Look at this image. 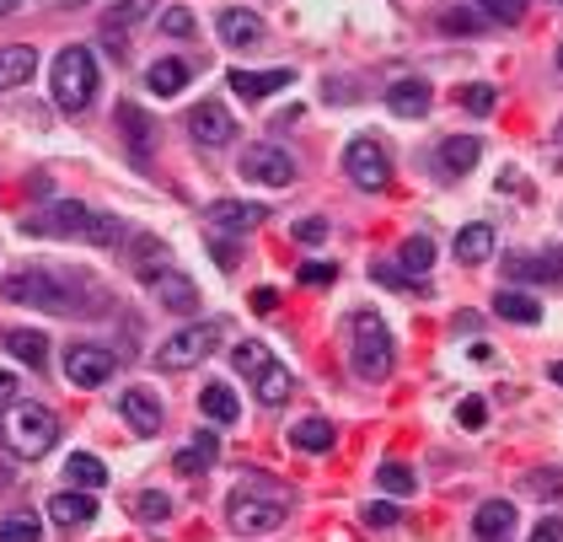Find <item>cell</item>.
Masks as SVG:
<instances>
[{"label":"cell","mask_w":563,"mask_h":542,"mask_svg":"<svg viewBox=\"0 0 563 542\" xmlns=\"http://www.w3.org/2000/svg\"><path fill=\"white\" fill-rule=\"evenodd\" d=\"M199 413L215 419V424H237V419H242V404H237V393H231L226 382H209V387L199 393Z\"/></svg>","instance_id":"26"},{"label":"cell","mask_w":563,"mask_h":542,"mask_svg":"<svg viewBox=\"0 0 563 542\" xmlns=\"http://www.w3.org/2000/svg\"><path fill=\"white\" fill-rule=\"evenodd\" d=\"M124 220H113V215H92V226H86V242H97V248H124Z\"/></svg>","instance_id":"40"},{"label":"cell","mask_w":563,"mask_h":542,"mask_svg":"<svg viewBox=\"0 0 563 542\" xmlns=\"http://www.w3.org/2000/svg\"><path fill=\"white\" fill-rule=\"evenodd\" d=\"M268 209L263 204H248V200H215L209 209H204V226L209 231H226V237H248L252 226L263 220Z\"/></svg>","instance_id":"12"},{"label":"cell","mask_w":563,"mask_h":542,"mask_svg":"<svg viewBox=\"0 0 563 542\" xmlns=\"http://www.w3.org/2000/svg\"><path fill=\"white\" fill-rule=\"evenodd\" d=\"M145 86H151L156 97H178L188 86V65L183 60H156V65L145 70Z\"/></svg>","instance_id":"31"},{"label":"cell","mask_w":563,"mask_h":542,"mask_svg":"<svg viewBox=\"0 0 563 542\" xmlns=\"http://www.w3.org/2000/svg\"><path fill=\"white\" fill-rule=\"evenodd\" d=\"M64 478H70V483H81V489H97V483H108V468H103L92 451H75V457L64 462Z\"/></svg>","instance_id":"34"},{"label":"cell","mask_w":563,"mask_h":542,"mask_svg":"<svg viewBox=\"0 0 563 542\" xmlns=\"http://www.w3.org/2000/svg\"><path fill=\"white\" fill-rule=\"evenodd\" d=\"M0 441H5L11 457L38 462V457L55 451V441H60V419H55L44 404H5V413H0Z\"/></svg>","instance_id":"2"},{"label":"cell","mask_w":563,"mask_h":542,"mask_svg":"<svg viewBox=\"0 0 563 542\" xmlns=\"http://www.w3.org/2000/svg\"><path fill=\"white\" fill-rule=\"evenodd\" d=\"M515 532V505L510 499H483L478 516H472V538L478 542H510Z\"/></svg>","instance_id":"17"},{"label":"cell","mask_w":563,"mask_h":542,"mask_svg":"<svg viewBox=\"0 0 563 542\" xmlns=\"http://www.w3.org/2000/svg\"><path fill=\"white\" fill-rule=\"evenodd\" d=\"M478 156H483V145H478L472 135L440 140V167H445V172H472V167H478Z\"/></svg>","instance_id":"29"},{"label":"cell","mask_w":563,"mask_h":542,"mask_svg":"<svg viewBox=\"0 0 563 542\" xmlns=\"http://www.w3.org/2000/svg\"><path fill=\"white\" fill-rule=\"evenodd\" d=\"M462 424H467V430H478V424H483V404H478V398H467V404H462Z\"/></svg>","instance_id":"49"},{"label":"cell","mask_w":563,"mask_h":542,"mask_svg":"<svg viewBox=\"0 0 563 542\" xmlns=\"http://www.w3.org/2000/svg\"><path fill=\"white\" fill-rule=\"evenodd\" d=\"M237 172H242L248 183H263V189H290V183H296V161H290V150H279L274 140L248 145L242 161H237Z\"/></svg>","instance_id":"7"},{"label":"cell","mask_w":563,"mask_h":542,"mask_svg":"<svg viewBox=\"0 0 563 542\" xmlns=\"http://www.w3.org/2000/svg\"><path fill=\"white\" fill-rule=\"evenodd\" d=\"M151 11H156V0H119V5H113V16H108L103 27H113V33H129V27L151 22Z\"/></svg>","instance_id":"35"},{"label":"cell","mask_w":563,"mask_h":542,"mask_svg":"<svg viewBox=\"0 0 563 542\" xmlns=\"http://www.w3.org/2000/svg\"><path fill=\"white\" fill-rule=\"evenodd\" d=\"M290 387H296V382H290V371H285L279 360H268V365L252 376V393H257V404L263 408H279L285 398H290Z\"/></svg>","instance_id":"25"},{"label":"cell","mask_w":563,"mask_h":542,"mask_svg":"<svg viewBox=\"0 0 563 542\" xmlns=\"http://www.w3.org/2000/svg\"><path fill=\"white\" fill-rule=\"evenodd\" d=\"M397 258H403V269L408 274H419V279H424V269L435 264V242H430V237H408Z\"/></svg>","instance_id":"36"},{"label":"cell","mask_w":563,"mask_h":542,"mask_svg":"<svg viewBox=\"0 0 563 542\" xmlns=\"http://www.w3.org/2000/svg\"><path fill=\"white\" fill-rule=\"evenodd\" d=\"M119 413H124V424L134 430V435H156L161 419H167V408H161V398H156L151 387H129V393H119Z\"/></svg>","instance_id":"13"},{"label":"cell","mask_w":563,"mask_h":542,"mask_svg":"<svg viewBox=\"0 0 563 542\" xmlns=\"http://www.w3.org/2000/svg\"><path fill=\"white\" fill-rule=\"evenodd\" d=\"M430 97H435L430 81H414V75H408V81H397V86L386 92V108H392L397 119H424V113H430Z\"/></svg>","instance_id":"20"},{"label":"cell","mask_w":563,"mask_h":542,"mask_svg":"<svg viewBox=\"0 0 563 542\" xmlns=\"http://www.w3.org/2000/svg\"><path fill=\"white\" fill-rule=\"evenodd\" d=\"M440 27H445V33H478L472 16H440Z\"/></svg>","instance_id":"50"},{"label":"cell","mask_w":563,"mask_h":542,"mask_svg":"<svg viewBox=\"0 0 563 542\" xmlns=\"http://www.w3.org/2000/svg\"><path fill=\"white\" fill-rule=\"evenodd\" d=\"M0 542H44V527H38V516H27V510L5 516V521H0Z\"/></svg>","instance_id":"37"},{"label":"cell","mask_w":563,"mask_h":542,"mask_svg":"<svg viewBox=\"0 0 563 542\" xmlns=\"http://www.w3.org/2000/svg\"><path fill=\"white\" fill-rule=\"evenodd\" d=\"M494 312H500L504 323H520V328H531V323L542 317V306H537L531 296H520V290H500V296H494Z\"/></svg>","instance_id":"32"},{"label":"cell","mask_w":563,"mask_h":542,"mask_svg":"<svg viewBox=\"0 0 563 542\" xmlns=\"http://www.w3.org/2000/svg\"><path fill=\"white\" fill-rule=\"evenodd\" d=\"M296 242H307V248L327 242V220H322V215H307V220H296Z\"/></svg>","instance_id":"45"},{"label":"cell","mask_w":563,"mask_h":542,"mask_svg":"<svg viewBox=\"0 0 563 542\" xmlns=\"http://www.w3.org/2000/svg\"><path fill=\"white\" fill-rule=\"evenodd\" d=\"M220 462V441L209 435V430H193L183 446H178V457H172V468H178V478H199L209 473Z\"/></svg>","instance_id":"15"},{"label":"cell","mask_w":563,"mask_h":542,"mask_svg":"<svg viewBox=\"0 0 563 542\" xmlns=\"http://www.w3.org/2000/svg\"><path fill=\"white\" fill-rule=\"evenodd\" d=\"M349 339H355V376L360 382H386L392 376V334H386V323L375 317V312H355L349 317Z\"/></svg>","instance_id":"4"},{"label":"cell","mask_w":563,"mask_h":542,"mask_svg":"<svg viewBox=\"0 0 563 542\" xmlns=\"http://www.w3.org/2000/svg\"><path fill=\"white\" fill-rule=\"evenodd\" d=\"M397 521H403V510L392 499H371L366 505V527H397Z\"/></svg>","instance_id":"43"},{"label":"cell","mask_w":563,"mask_h":542,"mask_svg":"<svg viewBox=\"0 0 563 542\" xmlns=\"http://www.w3.org/2000/svg\"><path fill=\"white\" fill-rule=\"evenodd\" d=\"M124 248H129V269L140 274L145 285L167 269V248H161V237H151V231H134V237H124Z\"/></svg>","instance_id":"19"},{"label":"cell","mask_w":563,"mask_h":542,"mask_svg":"<svg viewBox=\"0 0 563 542\" xmlns=\"http://www.w3.org/2000/svg\"><path fill=\"white\" fill-rule=\"evenodd\" d=\"M494 258V226H483V220H472V226H462L456 231V264H489Z\"/></svg>","instance_id":"21"},{"label":"cell","mask_w":563,"mask_h":542,"mask_svg":"<svg viewBox=\"0 0 563 542\" xmlns=\"http://www.w3.org/2000/svg\"><path fill=\"white\" fill-rule=\"evenodd\" d=\"M215 344H220V323H193V328H183V334L161 339L156 365H161V371H188V365L209 360V354H215Z\"/></svg>","instance_id":"6"},{"label":"cell","mask_w":563,"mask_h":542,"mask_svg":"<svg viewBox=\"0 0 563 542\" xmlns=\"http://www.w3.org/2000/svg\"><path fill=\"white\" fill-rule=\"evenodd\" d=\"M504 269L515 274V279H553V285H563V253L548 248V253H537V258H510Z\"/></svg>","instance_id":"27"},{"label":"cell","mask_w":563,"mask_h":542,"mask_svg":"<svg viewBox=\"0 0 563 542\" xmlns=\"http://www.w3.org/2000/svg\"><path fill=\"white\" fill-rule=\"evenodd\" d=\"M49 5H64V11H70V5H86V0H49Z\"/></svg>","instance_id":"54"},{"label":"cell","mask_w":563,"mask_h":542,"mask_svg":"<svg viewBox=\"0 0 563 542\" xmlns=\"http://www.w3.org/2000/svg\"><path fill=\"white\" fill-rule=\"evenodd\" d=\"M231 365H237L242 376H257V371L268 365V349H263V344H237V349H231Z\"/></svg>","instance_id":"41"},{"label":"cell","mask_w":563,"mask_h":542,"mask_svg":"<svg viewBox=\"0 0 563 542\" xmlns=\"http://www.w3.org/2000/svg\"><path fill=\"white\" fill-rule=\"evenodd\" d=\"M252 306H257V312H274V306H279V296H274V290H257V296H252Z\"/></svg>","instance_id":"51"},{"label":"cell","mask_w":563,"mask_h":542,"mask_svg":"<svg viewBox=\"0 0 563 542\" xmlns=\"http://www.w3.org/2000/svg\"><path fill=\"white\" fill-rule=\"evenodd\" d=\"M49 86H55V103L64 113H86L92 97H97V60H92V49H81V44L60 49L55 70H49Z\"/></svg>","instance_id":"3"},{"label":"cell","mask_w":563,"mask_h":542,"mask_svg":"<svg viewBox=\"0 0 563 542\" xmlns=\"http://www.w3.org/2000/svg\"><path fill=\"white\" fill-rule=\"evenodd\" d=\"M188 135L199 140L204 150H220V145L237 140V119L220 103H199V108H188Z\"/></svg>","instance_id":"11"},{"label":"cell","mask_w":563,"mask_h":542,"mask_svg":"<svg viewBox=\"0 0 563 542\" xmlns=\"http://www.w3.org/2000/svg\"><path fill=\"white\" fill-rule=\"evenodd\" d=\"M526 542H563V516H542L537 532H531Z\"/></svg>","instance_id":"46"},{"label":"cell","mask_w":563,"mask_h":542,"mask_svg":"<svg viewBox=\"0 0 563 542\" xmlns=\"http://www.w3.org/2000/svg\"><path fill=\"white\" fill-rule=\"evenodd\" d=\"M16 5H22V0H0V16H11V11H16Z\"/></svg>","instance_id":"53"},{"label":"cell","mask_w":563,"mask_h":542,"mask_svg":"<svg viewBox=\"0 0 563 542\" xmlns=\"http://www.w3.org/2000/svg\"><path fill=\"white\" fill-rule=\"evenodd\" d=\"M559 70H563V44H559Z\"/></svg>","instance_id":"56"},{"label":"cell","mask_w":563,"mask_h":542,"mask_svg":"<svg viewBox=\"0 0 563 542\" xmlns=\"http://www.w3.org/2000/svg\"><path fill=\"white\" fill-rule=\"evenodd\" d=\"M119 130H124V145L129 156L145 167L151 161V140H156V124H151V113L140 108V103H119Z\"/></svg>","instance_id":"16"},{"label":"cell","mask_w":563,"mask_h":542,"mask_svg":"<svg viewBox=\"0 0 563 542\" xmlns=\"http://www.w3.org/2000/svg\"><path fill=\"white\" fill-rule=\"evenodd\" d=\"M333 441H338V435H333L327 419H301V424L290 430V446H296V451H312V457L333 451Z\"/></svg>","instance_id":"30"},{"label":"cell","mask_w":563,"mask_h":542,"mask_svg":"<svg viewBox=\"0 0 563 542\" xmlns=\"http://www.w3.org/2000/svg\"><path fill=\"white\" fill-rule=\"evenodd\" d=\"M467 113H478V119H489L494 113V103H500V92L489 86V81H472V86H462V97H456Z\"/></svg>","instance_id":"38"},{"label":"cell","mask_w":563,"mask_h":542,"mask_svg":"<svg viewBox=\"0 0 563 542\" xmlns=\"http://www.w3.org/2000/svg\"><path fill=\"white\" fill-rule=\"evenodd\" d=\"M526 489H531V494H563V473H531Z\"/></svg>","instance_id":"47"},{"label":"cell","mask_w":563,"mask_h":542,"mask_svg":"<svg viewBox=\"0 0 563 542\" xmlns=\"http://www.w3.org/2000/svg\"><path fill=\"white\" fill-rule=\"evenodd\" d=\"M113 365H119V354L108 344H70L64 349V382L70 387H103L113 376Z\"/></svg>","instance_id":"9"},{"label":"cell","mask_w":563,"mask_h":542,"mask_svg":"<svg viewBox=\"0 0 563 542\" xmlns=\"http://www.w3.org/2000/svg\"><path fill=\"white\" fill-rule=\"evenodd\" d=\"M33 70H38V55H33L27 44H5V49H0V92L27 86V81H33Z\"/></svg>","instance_id":"23"},{"label":"cell","mask_w":563,"mask_h":542,"mask_svg":"<svg viewBox=\"0 0 563 542\" xmlns=\"http://www.w3.org/2000/svg\"><path fill=\"white\" fill-rule=\"evenodd\" d=\"M16 398V376L11 371H0V404H11Z\"/></svg>","instance_id":"52"},{"label":"cell","mask_w":563,"mask_h":542,"mask_svg":"<svg viewBox=\"0 0 563 542\" xmlns=\"http://www.w3.org/2000/svg\"><path fill=\"white\" fill-rule=\"evenodd\" d=\"M226 527L242 532V538H268L285 527V499H257L252 489H237L226 499Z\"/></svg>","instance_id":"5"},{"label":"cell","mask_w":563,"mask_h":542,"mask_svg":"<svg viewBox=\"0 0 563 542\" xmlns=\"http://www.w3.org/2000/svg\"><path fill=\"white\" fill-rule=\"evenodd\" d=\"M215 27H220V38H226L231 49H252V44H263V22H257L252 11H237V5H231V11H220V16H215Z\"/></svg>","instance_id":"22"},{"label":"cell","mask_w":563,"mask_h":542,"mask_svg":"<svg viewBox=\"0 0 563 542\" xmlns=\"http://www.w3.org/2000/svg\"><path fill=\"white\" fill-rule=\"evenodd\" d=\"M134 516L151 521V527H161V521L172 516V499H167L161 489H145V494H134Z\"/></svg>","instance_id":"39"},{"label":"cell","mask_w":563,"mask_h":542,"mask_svg":"<svg viewBox=\"0 0 563 542\" xmlns=\"http://www.w3.org/2000/svg\"><path fill=\"white\" fill-rule=\"evenodd\" d=\"M151 296L161 301V312H199V285L183 269H172V264L151 279Z\"/></svg>","instance_id":"14"},{"label":"cell","mask_w":563,"mask_h":542,"mask_svg":"<svg viewBox=\"0 0 563 542\" xmlns=\"http://www.w3.org/2000/svg\"><path fill=\"white\" fill-rule=\"evenodd\" d=\"M193 27H199V22H193V11H188V5H167V11H161V33H172V38H188Z\"/></svg>","instance_id":"42"},{"label":"cell","mask_w":563,"mask_h":542,"mask_svg":"<svg viewBox=\"0 0 563 542\" xmlns=\"http://www.w3.org/2000/svg\"><path fill=\"white\" fill-rule=\"evenodd\" d=\"M344 172H349V183L366 189V194H381V189L392 183V161H386V150H381L371 135L349 140V150H344Z\"/></svg>","instance_id":"8"},{"label":"cell","mask_w":563,"mask_h":542,"mask_svg":"<svg viewBox=\"0 0 563 542\" xmlns=\"http://www.w3.org/2000/svg\"><path fill=\"white\" fill-rule=\"evenodd\" d=\"M86 226H92V209L75 200H55L49 209H33L22 220L27 237H86Z\"/></svg>","instance_id":"10"},{"label":"cell","mask_w":563,"mask_h":542,"mask_svg":"<svg viewBox=\"0 0 563 542\" xmlns=\"http://www.w3.org/2000/svg\"><path fill=\"white\" fill-rule=\"evenodd\" d=\"M5 349H11L22 365H33V371H44V365H49V339H44V334H33V328H11V334H5Z\"/></svg>","instance_id":"28"},{"label":"cell","mask_w":563,"mask_h":542,"mask_svg":"<svg viewBox=\"0 0 563 542\" xmlns=\"http://www.w3.org/2000/svg\"><path fill=\"white\" fill-rule=\"evenodd\" d=\"M478 5H483L494 22H520V16H526V0H478Z\"/></svg>","instance_id":"44"},{"label":"cell","mask_w":563,"mask_h":542,"mask_svg":"<svg viewBox=\"0 0 563 542\" xmlns=\"http://www.w3.org/2000/svg\"><path fill=\"white\" fill-rule=\"evenodd\" d=\"M375 489H381V494H392V499H403V494H414V489H419V478L408 473L403 462H381V468H375Z\"/></svg>","instance_id":"33"},{"label":"cell","mask_w":563,"mask_h":542,"mask_svg":"<svg viewBox=\"0 0 563 542\" xmlns=\"http://www.w3.org/2000/svg\"><path fill=\"white\" fill-rule=\"evenodd\" d=\"M49 516L60 521V527H92L97 521V499H92V489H64V494H55L49 499Z\"/></svg>","instance_id":"18"},{"label":"cell","mask_w":563,"mask_h":542,"mask_svg":"<svg viewBox=\"0 0 563 542\" xmlns=\"http://www.w3.org/2000/svg\"><path fill=\"white\" fill-rule=\"evenodd\" d=\"M553 382H559V387H563V360H559V365H553Z\"/></svg>","instance_id":"55"},{"label":"cell","mask_w":563,"mask_h":542,"mask_svg":"<svg viewBox=\"0 0 563 542\" xmlns=\"http://www.w3.org/2000/svg\"><path fill=\"white\" fill-rule=\"evenodd\" d=\"M301 279H307V285H333L338 269H333V264H301Z\"/></svg>","instance_id":"48"},{"label":"cell","mask_w":563,"mask_h":542,"mask_svg":"<svg viewBox=\"0 0 563 542\" xmlns=\"http://www.w3.org/2000/svg\"><path fill=\"white\" fill-rule=\"evenodd\" d=\"M0 290H5V301L49 312V317H92L103 306L97 285H86L81 274H70V269H22V274H11Z\"/></svg>","instance_id":"1"},{"label":"cell","mask_w":563,"mask_h":542,"mask_svg":"<svg viewBox=\"0 0 563 542\" xmlns=\"http://www.w3.org/2000/svg\"><path fill=\"white\" fill-rule=\"evenodd\" d=\"M279 86H290V70H231V92L248 97V103L279 92Z\"/></svg>","instance_id":"24"}]
</instances>
